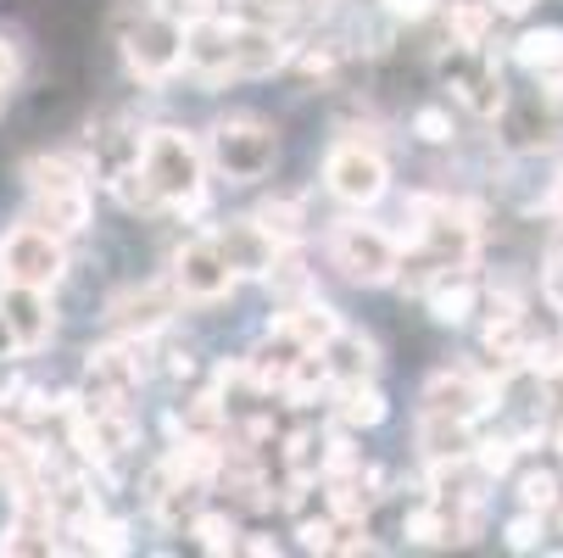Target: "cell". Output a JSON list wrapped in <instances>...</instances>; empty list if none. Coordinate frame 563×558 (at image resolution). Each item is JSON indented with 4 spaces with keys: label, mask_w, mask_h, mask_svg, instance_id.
<instances>
[{
    "label": "cell",
    "mask_w": 563,
    "mask_h": 558,
    "mask_svg": "<svg viewBox=\"0 0 563 558\" xmlns=\"http://www.w3.org/2000/svg\"><path fill=\"white\" fill-rule=\"evenodd\" d=\"M140 174L156 201H201V145L185 129H151L140 140Z\"/></svg>",
    "instance_id": "cell-1"
},
{
    "label": "cell",
    "mask_w": 563,
    "mask_h": 558,
    "mask_svg": "<svg viewBox=\"0 0 563 558\" xmlns=\"http://www.w3.org/2000/svg\"><path fill=\"white\" fill-rule=\"evenodd\" d=\"M207 151H212V163H218L223 179L252 185V179H263V174L274 168L279 140H274V129L257 123V118H223V123L212 129V145H207Z\"/></svg>",
    "instance_id": "cell-2"
},
{
    "label": "cell",
    "mask_w": 563,
    "mask_h": 558,
    "mask_svg": "<svg viewBox=\"0 0 563 558\" xmlns=\"http://www.w3.org/2000/svg\"><path fill=\"white\" fill-rule=\"evenodd\" d=\"M330 258H335V269L346 280L385 285L396 274V263H401V241H396L390 229H379V223H341L330 234Z\"/></svg>",
    "instance_id": "cell-3"
},
{
    "label": "cell",
    "mask_w": 563,
    "mask_h": 558,
    "mask_svg": "<svg viewBox=\"0 0 563 558\" xmlns=\"http://www.w3.org/2000/svg\"><path fill=\"white\" fill-rule=\"evenodd\" d=\"M67 269V252H62V234L45 229V223H18L7 241H0V274L12 285H40L51 291Z\"/></svg>",
    "instance_id": "cell-4"
},
{
    "label": "cell",
    "mask_w": 563,
    "mask_h": 558,
    "mask_svg": "<svg viewBox=\"0 0 563 558\" xmlns=\"http://www.w3.org/2000/svg\"><path fill=\"white\" fill-rule=\"evenodd\" d=\"M324 179H330V190L346 201V207H374L379 196H385V156L374 151V145H363V140H341L335 151H330V163H324Z\"/></svg>",
    "instance_id": "cell-5"
},
{
    "label": "cell",
    "mask_w": 563,
    "mask_h": 558,
    "mask_svg": "<svg viewBox=\"0 0 563 558\" xmlns=\"http://www.w3.org/2000/svg\"><path fill=\"white\" fill-rule=\"evenodd\" d=\"M123 56H129V67L140 73V78H168L179 62H185V29H174L168 18H145L140 29H129V40H123Z\"/></svg>",
    "instance_id": "cell-6"
},
{
    "label": "cell",
    "mask_w": 563,
    "mask_h": 558,
    "mask_svg": "<svg viewBox=\"0 0 563 558\" xmlns=\"http://www.w3.org/2000/svg\"><path fill=\"white\" fill-rule=\"evenodd\" d=\"M234 280H240V274L229 269V258H223V247L212 241V234L190 241V247L179 252V263H174V285H179L185 296H196V302H218V296H229Z\"/></svg>",
    "instance_id": "cell-7"
},
{
    "label": "cell",
    "mask_w": 563,
    "mask_h": 558,
    "mask_svg": "<svg viewBox=\"0 0 563 558\" xmlns=\"http://www.w3.org/2000/svg\"><path fill=\"white\" fill-rule=\"evenodd\" d=\"M145 374V347L140 341H118V347H101L90 352V408H123V396L140 385Z\"/></svg>",
    "instance_id": "cell-8"
},
{
    "label": "cell",
    "mask_w": 563,
    "mask_h": 558,
    "mask_svg": "<svg viewBox=\"0 0 563 558\" xmlns=\"http://www.w3.org/2000/svg\"><path fill=\"white\" fill-rule=\"evenodd\" d=\"M0 318H7V330H12V341H18L23 352L45 347L51 330H56L51 296H45L40 285H12V280H7V291H0Z\"/></svg>",
    "instance_id": "cell-9"
},
{
    "label": "cell",
    "mask_w": 563,
    "mask_h": 558,
    "mask_svg": "<svg viewBox=\"0 0 563 558\" xmlns=\"http://www.w3.org/2000/svg\"><path fill=\"white\" fill-rule=\"evenodd\" d=\"M234 34H240V23H223L218 12L190 18L185 23V67H196L201 78L234 73Z\"/></svg>",
    "instance_id": "cell-10"
},
{
    "label": "cell",
    "mask_w": 563,
    "mask_h": 558,
    "mask_svg": "<svg viewBox=\"0 0 563 558\" xmlns=\"http://www.w3.org/2000/svg\"><path fill=\"white\" fill-rule=\"evenodd\" d=\"M212 241L223 247V258H229L234 274H274V269H279V241H274V234H268L257 218L223 223Z\"/></svg>",
    "instance_id": "cell-11"
},
{
    "label": "cell",
    "mask_w": 563,
    "mask_h": 558,
    "mask_svg": "<svg viewBox=\"0 0 563 558\" xmlns=\"http://www.w3.org/2000/svg\"><path fill=\"white\" fill-rule=\"evenodd\" d=\"M285 62H290L285 34H274L268 23H240V34H234V73L240 78H263Z\"/></svg>",
    "instance_id": "cell-12"
},
{
    "label": "cell",
    "mask_w": 563,
    "mask_h": 558,
    "mask_svg": "<svg viewBox=\"0 0 563 558\" xmlns=\"http://www.w3.org/2000/svg\"><path fill=\"white\" fill-rule=\"evenodd\" d=\"M34 218L56 234H85L90 229V190L85 185H51L34 190Z\"/></svg>",
    "instance_id": "cell-13"
},
{
    "label": "cell",
    "mask_w": 563,
    "mask_h": 558,
    "mask_svg": "<svg viewBox=\"0 0 563 558\" xmlns=\"http://www.w3.org/2000/svg\"><path fill=\"white\" fill-rule=\"evenodd\" d=\"M174 318V291H163V285H151V291H129V296H118L112 302V325L118 330H156V325H168Z\"/></svg>",
    "instance_id": "cell-14"
},
{
    "label": "cell",
    "mask_w": 563,
    "mask_h": 558,
    "mask_svg": "<svg viewBox=\"0 0 563 558\" xmlns=\"http://www.w3.org/2000/svg\"><path fill=\"white\" fill-rule=\"evenodd\" d=\"M318 352H324V363H330L335 380H368V374L379 369L374 341H368V336H352V330H335V341L318 347Z\"/></svg>",
    "instance_id": "cell-15"
},
{
    "label": "cell",
    "mask_w": 563,
    "mask_h": 558,
    "mask_svg": "<svg viewBox=\"0 0 563 558\" xmlns=\"http://www.w3.org/2000/svg\"><path fill=\"white\" fill-rule=\"evenodd\" d=\"M279 330H290L307 352H318V347H330L335 341V330H341V318L324 307V302H301V307H290V313H279Z\"/></svg>",
    "instance_id": "cell-16"
},
{
    "label": "cell",
    "mask_w": 563,
    "mask_h": 558,
    "mask_svg": "<svg viewBox=\"0 0 563 558\" xmlns=\"http://www.w3.org/2000/svg\"><path fill=\"white\" fill-rule=\"evenodd\" d=\"M479 403H486V391H479L468 374H435L430 391H424V408H430V414H457V419H468V414H479Z\"/></svg>",
    "instance_id": "cell-17"
},
{
    "label": "cell",
    "mask_w": 563,
    "mask_h": 558,
    "mask_svg": "<svg viewBox=\"0 0 563 558\" xmlns=\"http://www.w3.org/2000/svg\"><path fill=\"white\" fill-rule=\"evenodd\" d=\"M419 441H424V452H430L435 463H452V458H463V452L474 447L457 414H430V408H424V425H419Z\"/></svg>",
    "instance_id": "cell-18"
},
{
    "label": "cell",
    "mask_w": 563,
    "mask_h": 558,
    "mask_svg": "<svg viewBox=\"0 0 563 558\" xmlns=\"http://www.w3.org/2000/svg\"><path fill=\"white\" fill-rule=\"evenodd\" d=\"M324 458H330V441L318 436V430H296V436L285 441V463H290V474H296L301 486L324 474Z\"/></svg>",
    "instance_id": "cell-19"
},
{
    "label": "cell",
    "mask_w": 563,
    "mask_h": 558,
    "mask_svg": "<svg viewBox=\"0 0 563 558\" xmlns=\"http://www.w3.org/2000/svg\"><path fill=\"white\" fill-rule=\"evenodd\" d=\"M385 414H390L385 396H379L368 380H341V419H346V425H363V430H368V425H379Z\"/></svg>",
    "instance_id": "cell-20"
},
{
    "label": "cell",
    "mask_w": 563,
    "mask_h": 558,
    "mask_svg": "<svg viewBox=\"0 0 563 558\" xmlns=\"http://www.w3.org/2000/svg\"><path fill=\"white\" fill-rule=\"evenodd\" d=\"M492 0H457L452 7V40L463 51H479V40H486V23H492Z\"/></svg>",
    "instance_id": "cell-21"
},
{
    "label": "cell",
    "mask_w": 563,
    "mask_h": 558,
    "mask_svg": "<svg viewBox=\"0 0 563 558\" xmlns=\"http://www.w3.org/2000/svg\"><path fill=\"white\" fill-rule=\"evenodd\" d=\"M457 96H463V101H468L479 118L503 112V78H497V67H479V73L457 78Z\"/></svg>",
    "instance_id": "cell-22"
},
{
    "label": "cell",
    "mask_w": 563,
    "mask_h": 558,
    "mask_svg": "<svg viewBox=\"0 0 563 558\" xmlns=\"http://www.w3.org/2000/svg\"><path fill=\"white\" fill-rule=\"evenodd\" d=\"M474 313V285H452V280H441L435 291H430V318L435 325H463V318Z\"/></svg>",
    "instance_id": "cell-23"
},
{
    "label": "cell",
    "mask_w": 563,
    "mask_h": 558,
    "mask_svg": "<svg viewBox=\"0 0 563 558\" xmlns=\"http://www.w3.org/2000/svg\"><path fill=\"white\" fill-rule=\"evenodd\" d=\"M330 508H335L341 519H363V514H368V486H363V469L330 474Z\"/></svg>",
    "instance_id": "cell-24"
},
{
    "label": "cell",
    "mask_w": 563,
    "mask_h": 558,
    "mask_svg": "<svg viewBox=\"0 0 563 558\" xmlns=\"http://www.w3.org/2000/svg\"><path fill=\"white\" fill-rule=\"evenodd\" d=\"M257 223L274 234L279 247H290V241H301V201H268L257 212Z\"/></svg>",
    "instance_id": "cell-25"
},
{
    "label": "cell",
    "mask_w": 563,
    "mask_h": 558,
    "mask_svg": "<svg viewBox=\"0 0 563 558\" xmlns=\"http://www.w3.org/2000/svg\"><path fill=\"white\" fill-rule=\"evenodd\" d=\"M519 62L525 67H563V29H541L519 40Z\"/></svg>",
    "instance_id": "cell-26"
},
{
    "label": "cell",
    "mask_w": 563,
    "mask_h": 558,
    "mask_svg": "<svg viewBox=\"0 0 563 558\" xmlns=\"http://www.w3.org/2000/svg\"><path fill=\"white\" fill-rule=\"evenodd\" d=\"M408 541H419V547H435V541H446V536H457V525L441 514V508H419V514H408Z\"/></svg>",
    "instance_id": "cell-27"
},
{
    "label": "cell",
    "mask_w": 563,
    "mask_h": 558,
    "mask_svg": "<svg viewBox=\"0 0 563 558\" xmlns=\"http://www.w3.org/2000/svg\"><path fill=\"white\" fill-rule=\"evenodd\" d=\"M179 425L190 430V436H212L218 425H223V408H218V396H196V403L179 414Z\"/></svg>",
    "instance_id": "cell-28"
},
{
    "label": "cell",
    "mask_w": 563,
    "mask_h": 558,
    "mask_svg": "<svg viewBox=\"0 0 563 558\" xmlns=\"http://www.w3.org/2000/svg\"><path fill=\"white\" fill-rule=\"evenodd\" d=\"M190 530H196V541H201L207 552H229V547H234V525H229L223 514H201Z\"/></svg>",
    "instance_id": "cell-29"
},
{
    "label": "cell",
    "mask_w": 563,
    "mask_h": 558,
    "mask_svg": "<svg viewBox=\"0 0 563 558\" xmlns=\"http://www.w3.org/2000/svg\"><path fill=\"white\" fill-rule=\"evenodd\" d=\"M519 497H525V508L536 514V508H552L558 503V474H525V481H519Z\"/></svg>",
    "instance_id": "cell-30"
},
{
    "label": "cell",
    "mask_w": 563,
    "mask_h": 558,
    "mask_svg": "<svg viewBox=\"0 0 563 558\" xmlns=\"http://www.w3.org/2000/svg\"><path fill=\"white\" fill-rule=\"evenodd\" d=\"M413 134L430 140V145H446L452 140V118L441 107H424V112H413Z\"/></svg>",
    "instance_id": "cell-31"
},
{
    "label": "cell",
    "mask_w": 563,
    "mask_h": 558,
    "mask_svg": "<svg viewBox=\"0 0 563 558\" xmlns=\"http://www.w3.org/2000/svg\"><path fill=\"white\" fill-rule=\"evenodd\" d=\"M335 536H341V530H335L330 519H301V547H307V552H330Z\"/></svg>",
    "instance_id": "cell-32"
},
{
    "label": "cell",
    "mask_w": 563,
    "mask_h": 558,
    "mask_svg": "<svg viewBox=\"0 0 563 558\" xmlns=\"http://www.w3.org/2000/svg\"><path fill=\"white\" fill-rule=\"evenodd\" d=\"M541 296H547V307L563 313V252L547 258V269H541Z\"/></svg>",
    "instance_id": "cell-33"
},
{
    "label": "cell",
    "mask_w": 563,
    "mask_h": 558,
    "mask_svg": "<svg viewBox=\"0 0 563 558\" xmlns=\"http://www.w3.org/2000/svg\"><path fill=\"white\" fill-rule=\"evenodd\" d=\"M514 463V441H479V469L486 474H508Z\"/></svg>",
    "instance_id": "cell-34"
},
{
    "label": "cell",
    "mask_w": 563,
    "mask_h": 558,
    "mask_svg": "<svg viewBox=\"0 0 563 558\" xmlns=\"http://www.w3.org/2000/svg\"><path fill=\"white\" fill-rule=\"evenodd\" d=\"M435 7H441V0H385V12H390V18H408V23L430 18Z\"/></svg>",
    "instance_id": "cell-35"
},
{
    "label": "cell",
    "mask_w": 563,
    "mask_h": 558,
    "mask_svg": "<svg viewBox=\"0 0 563 558\" xmlns=\"http://www.w3.org/2000/svg\"><path fill=\"white\" fill-rule=\"evenodd\" d=\"M536 541H541V525H536V519H514V525H508V547H514V552H530Z\"/></svg>",
    "instance_id": "cell-36"
},
{
    "label": "cell",
    "mask_w": 563,
    "mask_h": 558,
    "mask_svg": "<svg viewBox=\"0 0 563 558\" xmlns=\"http://www.w3.org/2000/svg\"><path fill=\"white\" fill-rule=\"evenodd\" d=\"M18 67H23V62H18V45L0 40V85H7V90L18 85Z\"/></svg>",
    "instance_id": "cell-37"
},
{
    "label": "cell",
    "mask_w": 563,
    "mask_h": 558,
    "mask_svg": "<svg viewBox=\"0 0 563 558\" xmlns=\"http://www.w3.org/2000/svg\"><path fill=\"white\" fill-rule=\"evenodd\" d=\"M530 7H536V0H492V12H497V18H525Z\"/></svg>",
    "instance_id": "cell-38"
},
{
    "label": "cell",
    "mask_w": 563,
    "mask_h": 558,
    "mask_svg": "<svg viewBox=\"0 0 563 558\" xmlns=\"http://www.w3.org/2000/svg\"><path fill=\"white\" fill-rule=\"evenodd\" d=\"M174 7H179L185 18H207V12H218V0H174Z\"/></svg>",
    "instance_id": "cell-39"
},
{
    "label": "cell",
    "mask_w": 563,
    "mask_h": 558,
    "mask_svg": "<svg viewBox=\"0 0 563 558\" xmlns=\"http://www.w3.org/2000/svg\"><path fill=\"white\" fill-rule=\"evenodd\" d=\"M7 352H18V341H12V330H7V318H0V358Z\"/></svg>",
    "instance_id": "cell-40"
},
{
    "label": "cell",
    "mask_w": 563,
    "mask_h": 558,
    "mask_svg": "<svg viewBox=\"0 0 563 558\" xmlns=\"http://www.w3.org/2000/svg\"><path fill=\"white\" fill-rule=\"evenodd\" d=\"M552 218H563V179H558V190H552Z\"/></svg>",
    "instance_id": "cell-41"
},
{
    "label": "cell",
    "mask_w": 563,
    "mask_h": 558,
    "mask_svg": "<svg viewBox=\"0 0 563 558\" xmlns=\"http://www.w3.org/2000/svg\"><path fill=\"white\" fill-rule=\"evenodd\" d=\"M145 7H151V12H163V7H174V0H145Z\"/></svg>",
    "instance_id": "cell-42"
},
{
    "label": "cell",
    "mask_w": 563,
    "mask_h": 558,
    "mask_svg": "<svg viewBox=\"0 0 563 558\" xmlns=\"http://www.w3.org/2000/svg\"><path fill=\"white\" fill-rule=\"evenodd\" d=\"M0 101H7V85H0Z\"/></svg>",
    "instance_id": "cell-43"
}]
</instances>
